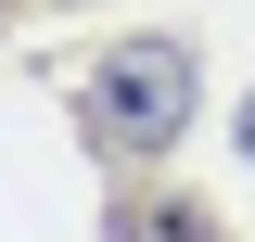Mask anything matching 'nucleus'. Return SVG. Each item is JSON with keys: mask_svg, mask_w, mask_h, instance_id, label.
I'll list each match as a JSON object with an SVG mask.
<instances>
[{"mask_svg": "<svg viewBox=\"0 0 255 242\" xmlns=\"http://www.w3.org/2000/svg\"><path fill=\"white\" fill-rule=\"evenodd\" d=\"M77 115H90L102 153H166L191 127V51L179 38H128V51L90 64V90H77Z\"/></svg>", "mask_w": 255, "mask_h": 242, "instance_id": "f257e3e1", "label": "nucleus"}, {"mask_svg": "<svg viewBox=\"0 0 255 242\" xmlns=\"http://www.w3.org/2000/svg\"><path fill=\"white\" fill-rule=\"evenodd\" d=\"M115 242H217V217L179 204V191H166V204H153V191H128V204H115Z\"/></svg>", "mask_w": 255, "mask_h": 242, "instance_id": "f03ea898", "label": "nucleus"}, {"mask_svg": "<svg viewBox=\"0 0 255 242\" xmlns=\"http://www.w3.org/2000/svg\"><path fill=\"white\" fill-rule=\"evenodd\" d=\"M243 166H255V102H243Z\"/></svg>", "mask_w": 255, "mask_h": 242, "instance_id": "7ed1b4c3", "label": "nucleus"}, {"mask_svg": "<svg viewBox=\"0 0 255 242\" xmlns=\"http://www.w3.org/2000/svg\"><path fill=\"white\" fill-rule=\"evenodd\" d=\"M0 13H13V0H0Z\"/></svg>", "mask_w": 255, "mask_h": 242, "instance_id": "20e7f679", "label": "nucleus"}]
</instances>
